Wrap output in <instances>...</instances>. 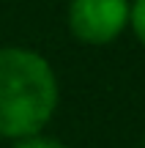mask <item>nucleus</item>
<instances>
[{
	"label": "nucleus",
	"mask_w": 145,
	"mask_h": 148,
	"mask_svg": "<svg viewBox=\"0 0 145 148\" xmlns=\"http://www.w3.org/2000/svg\"><path fill=\"white\" fill-rule=\"evenodd\" d=\"M129 30L134 33V38L145 47V0H131V8H129Z\"/></svg>",
	"instance_id": "4"
},
{
	"label": "nucleus",
	"mask_w": 145,
	"mask_h": 148,
	"mask_svg": "<svg viewBox=\"0 0 145 148\" xmlns=\"http://www.w3.org/2000/svg\"><path fill=\"white\" fill-rule=\"evenodd\" d=\"M129 8L131 0H71L66 25L77 41L104 47L129 30Z\"/></svg>",
	"instance_id": "2"
},
{
	"label": "nucleus",
	"mask_w": 145,
	"mask_h": 148,
	"mask_svg": "<svg viewBox=\"0 0 145 148\" xmlns=\"http://www.w3.org/2000/svg\"><path fill=\"white\" fill-rule=\"evenodd\" d=\"M11 148H69V145H66L60 137L44 134V129H41V132H33V134L11 140Z\"/></svg>",
	"instance_id": "3"
},
{
	"label": "nucleus",
	"mask_w": 145,
	"mask_h": 148,
	"mask_svg": "<svg viewBox=\"0 0 145 148\" xmlns=\"http://www.w3.org/2000/svg\"><path fill=\"white\" fill-rule=\"evenodd\" d=\"M58 104V74L38 49L0 47V137L16 140L47 129Z\"/></svg>",
	"instance_id": "1"
}]
</instances>
